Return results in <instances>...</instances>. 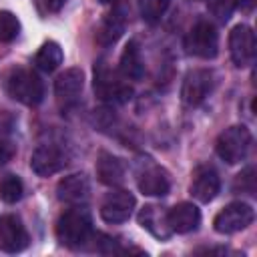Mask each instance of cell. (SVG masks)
Wrapping results in <instances>:
<instances>
[{
    "instance_id": "ac0fdd59",
    "label": "cell",
    "mask_w": 257,
    "mask_h": 257,
    "mask_svg": "<svg viewBox=\"0 0 257 257\" xmlns=\"http://www.w3.org/2000/svg\"><path fill=\"white\" fill-rule=\"evenodd\" d=\"M124 26H126L124 10H122V8L110 10V12L102 18V22H100V26H98V30H96V40H98V44H102V46L114 44V42L122 36Z\"/></svg>"
},
{
    "instance_id": "ba28073f",
    "label": "cell",
    "mask_w": 257,
    "mask_h": 257,
    "mask_svg": "<svg viewBox=\"0 0 257 257\" xmlns=\"http://www.w3.org/2000/svg\"><path fill=\"white\" fill-rule=\"evenodd\" d=\"M215 84V76L211 70L207 68H193L185 74L183 78V86H181V98L187 106H197L201 104L209 92L213 90Z\"/></svg>"
},
{
    "instance_id": "f1b7e54d",
    "label": "cell",
    "mask_w": 257,
    "mask_h": 257,
    "mask_svg": "<svg viewBox=\"0 0 257 257\" xmlns=\"http://www.w3.org/2000/svg\"><path fill=\"white\" fill-rule=\"evenodd\" d=\"M100 4H108V2H112V0H98Z\"/></svg>"
},
{
    "instance_id": "484cf974",
    "label": "cell",
    "mask_w": 257,
    "mask_h": 257,
    "mask_svg": "<svg viewBox=\"0 0 257 257\" xmlns=\"http://www.w3.org/2000/svg\"><path fill=\"white\" fill-rule=\"evenodd\" d=\"M233 191L235 193H247V195L255 193V171H253V167H247L243 173L237 175V179L233 183Z\"/></svg>"
},
{
    "instance_id": "8fae6325",
    "label": "cell",
    "mask_w": 257,
    "mask_h": 257,
    "mask_svg": "<svg viewBox=\"0 0 257 257\" xmlns=\"http://www.w3.org/2000/svg\"><path fill=\"white\" fill-rule=\"evenodd\" d=\"M229 52L235 66H247L255 56V34L247 24H237L229 34Z\"/></svg>"
},
{
    "instance_id": "8992f818",
    "label": "cell",
    "mask_w": 257,
    "mask_h": 257,
    "mask_svg": "<svg viewBox=\"0 0 257 257\" xmlns=\"http://www.w3.org/2000/svg\"><path fill=\"white\" fill-rule=\"evenodd\" d=\"M137 187L143 195L165 197L171 191V179L161 165L153 163L151 159H143L137 169Z\"/></svg>"
},
{
    "instance_id": "277c9868",
    "label": "cell",
    "mask_w": 257,
    "mask_h": 257,
    "mask_svg": "<svg viewBox=\"0 0 257 257\" xmlns=\"http://www.w3.org/2000/svg\"><path fill=\"white\" fill-rule=\"evenodd\" d=\"M185 50L197 58H215L219 50V34L207 20H199L185 38Z\"/></svg>"
},
{
    "instance_id": "3957f363",
    "label": "cell",
    "mask_w": 257,
    "mask_h": 257,
    "mask_svg": "<svg viewBox=\"0 0 257 257\" xmlns=\"http://www.w3.org/2000/svg\"><path fill=\"white\" fill-rule=\"evenodd\" d=\"M249 147H251V133L243 124H235V126L225 128L217 137V143H215V151H217L219 159L229 163V165L241 163L247 157Z\"/></svg>"
},
{
    "instance_id": "e0dca14e",
    "label": "cell",
    "mask_w": 257,
    "mask_h": 257,
    "mask_svg": "<svg viewBox=\"0 0 257 257\" xmlns=\"http://www.w3.org/2000/svg\"><path fill=\"white\" fill-rule=\"evenodd\" d=\"M82 84H84V74L80 68H68L64 70L56 82H54V94L60 102L64 104H70L78 98L80 90H82Z\"/></svg>"
},
{
    "instance_id": "603a6c76",
    "label": "cell",
    "mask_w": 257,
    "mask_h": 257,
    "mask_svg": "<svg viewBox=\"0 0 257 257\" xmlns=\"http://www.w3.org/2000/svg\"><path fill=\"white\" fill-rule=\"evenodd\" d=\"M171 0H141L139 2V10H141V16L145 22L149 24H155L163 18V14L167 12Z\"/></svg>"
},
{
    "instance_id": "52a82bcc",
    "label": "cell",
    "mask_w": 257,
    "mask_h": 257,
    "mask_svg": "<svg viewBox=\"0 0 257 257\" xmlns=\"http://www.w3.org/2000/svg\"><path fill=\"white\" fill-rule=\"evenodd\" d=\"M253 217H255V213H253L251 205L235 201V203H229L225 209H221L215 215L213 227L221 235H231V233H237V231H243L245 227H249Z\"/></svg>"
},
{
    "instance_id": "d4e9b609",
    "label": "cell",
    "mask_w": 257,
    "mask_h": 257,
    "mask_svg": "<svg viewBox=\"0 0 257 257\" xmlns=\"http://www.w3.org/2000/svg\"><path fill=\"white\" fill-rule=\"evenodd\" d=\"M235 8H237V0H209V12L219 22H227Z\"/></svg>"
},
{
    "instance_id": "7c38bea8",
    "label": "cell",
    "mask_w": 257,
    "mask_h": 257,
    "mask_svg": "<svg viewBox=\"0 0 257 257\" xmlns=\"http://www.w3.org/2000/svg\"><path fill=\"white\" fill-rule=\"evenodd\" d=\"M64 165H66V157L56 145L36 147L32 153V159H30V167L38 177H50V175L58 173Z\"/></svg>"
},
{
    "instance_id": "7402d4cb",
    "label": "cell",
    "mask_w": 257,
    "mask_h": 257,
    "mask_svg": "<svg viewBox=\"0 0 257 257\" xmlns=\"http://www.w3.org/2000/svg\"><path fill=\"white\" fill-rule=\"evenodd\" d=\"M22 193H24V185L22 181L16 177V175H6L2 181H0V199L8 205L16 203L22 199Z\"/></svg>"
},
{
    "instance_id": "9c48e42d",
    "label": "cell",
    "mask_w": 257,
    "mask_h": 257,
    "mask_svg": "<svg viewBox=\"0 0 257 257\" xmlns=\"http://www.w3.org/2000/svg\"><path fill=\"white\" fill-rule=\"evenodd\" d=\"M133 209H135V197L128 191L116 189L104 197L100 205V217L104 223L118 225V223L128 221V217L133 215Z\"/></svg>"
},
{
    "instance_id": "30bf717a",
    "label": "cell",
    "mask_w": 257,
    "mask_h": 257,
    "mask_svg": "<svg viewBox=\"0 0 257 257\" xmlns=\"http://www.w3.org/2000/svg\"><path fill=\"white\" fill-rule=\"evenodd\" d=\"M28 243H30V237L20 217L16 215L0 217V251L18 253V251H24Z\"/></svg>"
},
{
    "instance_id": "cb8c5ba5",
    "label": "cell",
    "mask_w": 257,
    "mask_h": 257,
    "mask_svg": "<svg viewBox=\"0 0 257 257\" xmlns=\"http://www.w3.org/2000/svg\"><path fill=\"white\" fill-rule=\"evenodd\" d=\"M20 32V22L10 10H0V42H12Z\"/></svg>"
},
{
    "instance_id": "6da1fadb",
    "label": "cell",
    "mask_w": 257,
    "mask_h": 257,
    "mask_svg": "<svg viewBox=\"0 0 257 257\" xmlns=\"http://www.w3.org/2000/svg\"><path fill=\"white\" fill-rule=\"evenodd\" d=\"M92 235V219L86 209L80 205L64 211L56 221V239L60 245L76 249L82 247Z\"/></svg>"
},
{
    "instance_id": "5b68a950",
    "label": "cell",
    "mask_w": 257,
    "mask_h": 257,
    "mask_svg": "<svg viewBox=\"0 0 257 257\" xmlns=\"http://www.w3.org/2000/svg\"><path fill=\"white\" fill-rule=\"evenodd\" d=\"M94 92L102 100L124 102L131 98V88L118 80L116 72L106 64V60H98L94 66Z\"/></svg>"
},
{
    "instance_id": "4fadbf2b",
    "label": "cell",
    "mask_w": 257,
    "mask_h": 257,
    "mask_svg": "<svg viewBox=\"0 0 257 257\" xmlns=\"http://www.w3.org/2000/svg\"><path fill=\"white\" fill-rule=\"evenodd\" d=\"M221 189V179L217 175V171L213 167H197L193 173V181H191V195L201 201V203H209L217 197Z\"/></svg>"
},
{
    "instance_id": "ffe728a7",
    "label": "cell",
    "mask_w": 257,
    "mask_h": 257,
    "mask_svg": "<svg viewBox=\"0 0 257 257\" xmlns=\"http://www.w3.org/2000/svg\"><path fill=\"white\" fill-rule=\"evenodd\" d=\"M118 68L120 74L128 80H141L145 74V62H143V54H141V46L137 40H128V44L124 46L120 60H118Z\"/></svg>"
},
{
    "instance_id": "83f0119b",
    "label": "cell",
    "mask_w": 257,
    "mask_h": 257,
    "mask_svg": "<svg viewBox=\"0 0 257 257\" xmlns=\"http://www.w3.org/2000/svg\"><path fill=\"white\" fill-rule=\"evenodd\" d=\"M64 2H66V0H46V6H48V10L58 12V10L64 6Z\"/></svg>"
},
{
    "instance_id": "7a4b0ae2",
    "label": "cell",
    "mask_w": 257,
    "mask_h": 257,
    "mask_svg": "<svg viewBox=\"0 0 257 257\" xmlns=\"http://www.w3.org/2000/svg\"><path fill=\"white\" fill-rule=\"evenodd\" d=\"M6 90L14 100L26 106H36L44 98V84L40 76L28 68H14L6 78Z\"/></svg>"
},
{
    "instance_id": "44dd1931",
    "label": "cell",
    "mask_w": 257,
    "mask_h": 257,
    "mask_svg": "<svg viewBox=\"0 0 257 257\" xmlns=\"http://www.w3.org/2000/svg\"><path fill=\"white\" fill-rule=\"evenodd\" d=\"M62 58H64V54H62L60 44L48 40V42H44V44L40 46V50L36 52L34 64H36L40 70H44V72H52V70H56V68L62 64Z\"/></svg>"
},
{
    "instance_id": "d6986e66",
    "label": "cell",
    "mask_w": 257,
    "mask_h": 257,
    "mask_svg": "<svg viewBox=\"0 0 257 257\" xmlns=\"http://www.w3.org/2000/svg\"><path fill=\"white\" fill-rule=\"evenodd\" d=\"M96 177L102 185H108V187H118L122 181H124V165L118 157L106 153V151H100L98 155V161H96Z\"/></svg>"
},
{
    "instance_id": "2e32d148",
    "label": "cell",
    "mask_w": 257,
    "mask_h": 257,
    "mask_svg": "<svg viewBox=\"0 0 257 257\" xmlns=\"http://www.w3.org/2000/svg\"><path fill=\"white\" fill-rule=\"evenodd\" d=\"M169 217V225L173 233H191L199 227L201 223V213L197 209V205L193 203H179L173 209L167 211Z\"/></svg>"
},
{
    "instance_id": "5bb4252c",
    "label": "cell",
    "mask_w": 257,
    "mask_h": 257,
    "mask_svg": "<svg viewBox=\"0 0 257 257\" xmlns=\"http://www.w3.org/2000/svg\"><path fill=\"white\" fill-rule=\"evenodd\" d=\"M88 195H90V183H88L86 175H82V173L68 175V177L60 179L56 185L58 201L68 203V205H80L88 199Z\"/></svg>"
},
{
    "instance_id": "9a60e30c",
    "label": "cell",
    "mask_w": 257,
    "mask_h": 257,
    "mask_svg": "<svg viewBox=\"0 0 257 257\" xmlns=\"http://www.w3.org/2000/svg\"><path fill=\"white\" fill-rule=\"evenodd\" d=\"M139 225L143 229H147L157 239H167L173 235L167 211L163 207H157V205H145L139 211Z\"/></svg>"
},
{
    "instance_id": "4316f807",
    "label": "cell",
    "mask_w": 257,
    "mask_h": 257,
    "mask_svg": "<svg viewBox=\"0 0 257 257\" xmlns=\"http://www.w3.org/2000/svg\"><path fill=\"white\" fill-rule=\"evenodd\" d=\"M10 157H12V147L8 143H2L0 141V167L6 165L10 161Z\"/></svg>"
}]
</instances>
